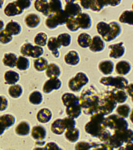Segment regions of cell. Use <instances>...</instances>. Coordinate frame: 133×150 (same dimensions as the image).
I'll return each instance as SVG.
<instances>
[{
    "label": "cell",
    "instance_id": "6da1fadb",
    "mask_svg": "<svg viewBox=\"0 0 133 150\" xmlns=\"http://www.w3.org/2000/svg\"><path fill=\"white\" fill-rule=\"evenodd\" d=\"M99 100H100V93L93 89H88L82 92L79 98V105L85 114L92 115L98 112Z\"/></svg>",
    "mask_w": 133,
    "mask_h": 150
},
{
    "label": "cell",
    "instance_id": "7a4b0ae2",
    "mask_svg": "<svg viewBox=\"0 0 133 150\" xmlns=\"http://www.w3.org/2000/svg\"><path fill=\"white\" fill-rule=\"evenodd\" d=\"M106 122H105V117L102 113L97 112L91 115L89 122H87L85 124V132L88 134H90L91 136L94 137H99L102 132H104L106 130Z\"/></svg>",
    "mask_w": 133,
    "mask_h": 150
},
{
    "label": "cell",
    "instance_id": "3957f363",
    "mask_svg": "<svg viewBox=\"0 0 133 150\" xmlns=\"http://www.w3.org/2000/svg\"><path fill=\"white\" fill-rule=\"evenodd\" d=\"M114 108H116V103L113 100L109 90H105L104 92L100 93L98 112L102 113L103 115H109Z\"/></svg>",
    "mask_w": 133,
    "mask_h": 150
},
{
    "label": "cell",
    "instance_id": "277c9868",
    "mask_svg": "<svg viewBox=\"0 0 133 150\" xmlns=\"http://www.w3.org/2000/svg\"><path fill=\"white\" fill-rule=\"evenodd\" d=\"M106 126L109 127L112 130H121L128 129V123L124 118H121L117 114L109 115L107 118H105Z\"/></svg>",
    "mask_w": 133,
    "mask_h": 150
},
{
    "label": "cell",
    "instance_id": "5b68a950",
    "mask_svg": "<svg viewBox=\"0 0 133 150\" xmlns=\"http://www.w3.org/2000/svg\"><path fill=\"white\" fill-rule=\"evenodd\" d=\"M100 83L104 84L105 86H112L115 89H122L124 90L128 85V82L124 77L117 76V77H103L100 79Z\"/></svg>",
    "mask_w": 133,
    "mask_h": 150
},
{
    "label": "cell",
    "instance_id": "8992f818",
    "mask_svg": "<svg viewBox=\"0 0 133 150\" xmlns=\"http://www.w3.org/2000/svg\"><path fill=\"white\" fill-rule=\"evenodd\" d=\"M88 83V78L84 73L79 72L73 78H71L68 82V86L72 91H79L82 86Z\"/></svg>",
    "mask_w": 133,
    "mask_h": 150
},
{
    "label": "cell",
    "instance_id": "52a82bcc",
    "mask_svg": "<svg viewBox=\"0 0 133 150\" xmlns=\"http://www.w3.org/2000/svg\"><path fill=\"white\" fill-rule=\"evenodd\" d=\"M114 136L117 138L118 141L121 143H132L133 140V132L130 129H121L114 130Z\"/></svg>",
    "mask_w": 133,
    "mask_h": 150
},
{
    "label": "cell",
    "instance_id": "ba28073f",
    "mask_svg": "<svg viewBox=\"0 0 133 150\" xmlns=\"http://www.w3.org/2000/svg\"><path fill=\"white\" fill-rule=\"evenodd\" d=\"M120 32H121L120 26L115 22H111L109 24V29H108L106 35L104 36V37H102V40L111 41V40L115 39V38L120 34Z\"/></svg>",
    "mask_w": 133,
    "mask_h": 150
},
{
    "label": "cell",
    "instance_id": "9c48e42d",
    "mask_svg": "<svg viewBox=\"0 0 133 150\" xmlns=\"http://www.w3.org/2000/svg\"><path fill=\"white\" fill-rule=\"evenodd\" d=\"M64 12L67 14L68 17H74V16H77L81 13V7L72 1H66Z\"/></svg>",
    "mask_w": 133,
    "mask_h": 150
},
{
    "label": "cell",
    "instance_id": "30bf717a",
    "mask_svg": "<svg viewBox=\"0 0 133 150\" xmlns=\"http://www.w3.org/2000/svg\"><path fill=\"white\" fill-rule=\"evenodd\" d=\"M81 5L85 9H91L93 11H100L102 9L101 0H81Z\"/></svg>",
    "mask_w": 133,
    "mask_h": 150
},
{
    "label": "cell",
    "instance_id": "8fae6325",
    "mask_svg": "<svg viewBox=\"0 0 133 150\" xmlns=\"http://www.w3.org/2000/svg\"><path fill=\"white\" fill-rule=\"evenodd\" d=\"M76 19V22H77V25H78L79 28H82V29H88L90 28L91 26V19H90V16L88 15L87 13H81L77 15Z\"/></svg>",
    "mask_w": 133,
    "mask_h": 150
},
{
    "label": "cell",
    "instance_id": "7c38bea8",
    "mask_svg": "<svg viewBox=\"0 0 133 150\" xmlns=\"http://www.w3.org/2000/svg\"><path fill=\"white\" fill-rule=\"evenodd\" d=\"M61 87V81L58 78H52L47 80L43 85V92L49 93L52 90H57Z\"/></svg>",
    "mask_w": 133,
    "mask_h": 150
},
{
    "label": "cell",
    "instance_id": "4fadbf2b",
    "mask_svg": "<svg viewBox=\"0 0 133 150\" xmlns=\"http://www.w3.org/2000/svg\"><path fill=\"white\" fill-rule=\"evenodd\" d=\"M89 48L92 52L102 51L104 49V41L101 39L100 36H94L93 38H91Z\"/></svg>",
    "mask_w": 133,
    "mask_h": 150
},
{
    "label": "cell",
    "instance_id": "5bb4252c",
    "mask_svg": "<svg viewBox=\"0 0 133 150\" xmlns=\"http://www.w3.org/2000/svg\"><path fill=\"white\" fill-rule=\"evenodd\" d=\"M62 103L66 107H70V106L78 105L79 104V98L75 96L72 93H64L61 97Z\"/></svg>",
    "mask_w": 133,
    "mask_h": 150
},
{
    "label": "cell",
    "instance_id": "9a60e30c",
    "mask_svg": "<svg viewBox=\"0 0 133 150\" xmlns=\"http://www.w3.org/2000/svg\"><path fill=\"white\" fill-rule=\"evenodd\" d=\"M109 49H110L109 55H110V57H112V58H120L125 52V48L123 46L122 42L117 43V44L110 45Z\"/></svg>",
    "mask_w": 133,
    "mask_h": 150
},
{
    "label": "cell",
    "instance_id": "2e32d148",
    "mask_svg": "<svg viewBox=\"0 0 133 150\" xmlns=\"http://www.w3.org/2000/svg\"><path fill=\"white\" fill-rule=\"evenodd\" d=\"M109 92L112 96L113 100L115 101V103H123L125 102L127 98L126 91L122 90V89H113V90H109Z\"/></svg>",
    "mask_w": 133,
    "mask_h": 150
},
{
    "label": "cell",
    "instance_id": "e0dca14e",
    "mask_svg": "<svg viewBox=\"0 0 133 150\" xmlns=\"http://www.w3.org/2000/svg\"><path fill=\"white\" fill-rule=\"evenodd\" d=\"M31 136L33 137L35 140H43L46 136V130L43 126L41 125H38V126H34L31 130Z\"/></svg>",
    "mask_w": 133,
    "mask_h": 150
},
{
    "label": "cell",
    "instance_id": "ac0fdd59",
    "mask_svg": "<svg viewBox=\"0 0 133 150\" xmlns=\"http://www.w3.org/2000/svg\"><path fill=\"white\" fill-rule=\"evenodd\" d=\"M14 122H15V118L10 114L0 116V128L2 130H5L7 128H9L11 125L14 124Z\"/></svg>",
    "mask_w": 133,
    "mask_h": 150
},
{
    "label": "cell",
    "instance_id": "d6986e66",
    "mask_svg": "<svg viewBox=\"0 0 133 150\" xmlns=\"http://www.w3.org/2000/svg\"><path fill=\"white\" fill-rule=\"evenodd\" d=\"M4 13H5V15L7 16H15V15H18V14L22 13V10L16 5L15 2H10V3L6 5Z\"/></svg>",
    "mask_w": 133,
    "mask_h": 150
},
{
    "label": "cell",
    "instance_id": "ffe728a7",
    "mask_svg": "<svg viewBox=\"0 0 133 150\" xmlns=\"http://www.w3.org/2000/svg\"><path fill=\"white\" fill-rule=\"evenodd\" d=\"M51 116H52V113L51 111L47 108H42L41 110H39L37 112V120L41 123H47L51 119Z\"/></svg>",
    "mask_w": 133,
    "mask_h": 150
},
{
    "label": "cell",
    "instance_id": "44dd1931",
    "mask_svg": "<svg viewBox=\"0 0 133 150\" xmlns=\"http://www.w3.org/2000/svg\"><path fill=\"white\" fill-rule=\"evenodd\" d=\"M5 31L8 32L11 36L12 35H17L20 33L21 31V26L19 25L17 22H14V21H10L9 23H7Z\"/></svg>",
    "mask_w": 133,
    "mask_h": 150
},
{
    "label": "cell",
    "instance_id": "7402d4cb",
    "mask_svg": "<svg viewBox=\"0 0 133 150\" xmlns=\"http://www.w3.org/2000/svg\"><path fill=\"white\" fill-rule=\"evenodd\" d=\"M130 64L127 61H119L115 66V70L119 75H125L130 71Z\"/></svg>",
    "mask_w": 133,
    "mask_h": 150
},
{
    "label": "cell",
    "instance_id": "603a6c76",
    "mask_svg": "<svg viewBox=\"0 0 133 150\" xmlns=\"http://www.w3.org/2000/svg\"><path fill=\"white\" fill-rule=\"evenodd\" d=\"M4 79H5L6 84L14 85L19 80V74L15 71H6L4 74Z\"/></svg>",
    "mask_w": 133,
    "mask_h": 150
},
{
    "label": "cell",
    "instance_id": "cb8c5ba5",
    "mask_svg": "<svg viewBox=\"0 0 133 150\" xmlns=\"http://www.w3.org/2000/svg\"><path fill=\"white\" fill-rule=\"evenodd\" d=\"M47 46L49 48L50 51H52L53 55L55 57H58L59 56V53H58V48L60 47V44L58 43L57 39L55 37H51L49 38L47 41Z\"/></svg>",
    "mask_w": 133,
    "mask_h": 150
},
{
    "label": "cell",
    "instance_id": "d4e9b609",
    "mask_svg": "<svg viewBox=\"0 0 133 150\" xmlns=\"http://www.w3.org/2000/svg\"><path fill=\"white\" fill-rule=\"evenodd\" d=\"M46 75L50 79L57 78L60 75V69L56 64H48L46 68Z\"/></svg>",
    "mask_w": 133,
    "mask_h": 150
},
{
    "label": "cell",
    "instance_id": "484cf974",
    "mask_svg": "<svg viewBox=\"0 0 133 150\" xmlns=\"http://www.w3.org/2000/svg\"><path fill=\"white\" fill-rule=\"evenodd\" d=\"M35 9L37 11L41 12L43 15L49 16V11H48V2L43 1V0H37L34 3Z\"/></svg>",
    "mask_w": 133,
    "mask_h": 150
},
{
    "label": "cell",
    "instance_id": "4316f807",
    "mask_svg": "<svg viewBox=\"0 0 133 150\" xmlns=\"http://www.w3.org/2000/svg\"><path fill=\"white\" fill-rule=\"evenodd\" d=\"M64 60L67 64L69 65H76L78 64L79 62V56H78V53L76 51H69L65 55Z\"/></svg>",
    "mask_w": 133,
    "mask_h": 150
},
{
    "label": "cell",
    "instance_id": "83f0119b",
    "mask_svg": "<svg viewBox=\"0 0 133 150\" xmlns=\"http://www.w3.org/2000/svg\"><path fill=\"white\" fill-rule=\"evenodd\" d=\"M65 132V137H66L67 140H69L70 142H75L78 140L79 137V130L76 129V128H69V129H66Z\"/></svg>",
    "mask_w": 133,
    "mask_h": 150
},
{
    "label": "cell",
    "instance_id": "f1b7e54d",
    "mask_svg": "<svg viewBox=\"0 0 133 150\" xmlns=\"http://www.w3.org/2000/svg\"><path fill=\"white\" fill-rule=\"evenodd\" d=\"M81 107L80 105H74V106H70V107L66 108V114L68 115V117L70 118H77L78 116H80L81 114Z\"/></svg>",
    "mask_w": 133,
    "mask_h": 150
},
{
    "label": "cell",
    "instance_id": "f546056e",
    "mask_svg": "<svg viewBox=\"0 0 133 150\" xmlns=\"http://www.w3.org/2000/svg\"><path fill=\"white\" fill-rule=\"evenodd\" d=\"M51 131L54 133V134H57V135H60V134H62V133H64L65 128L63 126V123H62L61 119H56L52 123Z\"/></svg>",
    "mask_w": 133,
    "mask_h": 150
},
{
    "label": "cell",
    "instance_id": "4dcf8cb0",
    "mask_svg": "<svg viewBox=\"0 0 133 150\" xmlns=\"http://www.w3.org/2000/svg\"><path fill=\"white\" fill-rule=\"evenodd\" d=\"M40 18L35 14H29L25 17V23L29 28H34L39 24Z\"/></svg>",
    "mask_w": 133,
    "mask_h": 150
},
{
    "label": "cell",
    "instance_id": "1f68e13d",
    "mask_svg": "<svg viewBox=\"0 0 133 150\" xmlns=\"http://www.w3.org/2000/svg\"><path fill=\"white\" fill-rule=\"evenodd\" d=\"M90 41H91V37H90V35L87 34V33H81V34L78 36V38H77V42H78L79 46L82 48L89 47Z\"/></svg>",
    "mask_w": 133,
    "mask_h": 150
},
{
    "label": "cell",
    "instance_id": "d6a6232c",
    "mask_svg": "<svg viewBox=\"0 0 133 150\" xmlns=\"http://www.w3.org/2000/svg\"><path fill=\"white\" fill-rule=\"evenodd\" d=\"M99 70L105 75H109L113 71V63L111 61H102L99 64Z\"/></svg>",
    "mask_w": 133,
    "mask_h": 150
},
{
    "label": "cell",
    "instance_id": "836d02e7",
    "mask_svg": "<svg viewBox=\"0 0 133 150\" xmlns=\"http://www.w3.org/2000/svg\"><path fill=\"white\" fill-rule=\"evenodd\" d=\"M59 10H61V2L59 0H52L48 2V11H49V16L53 15Z\"/></svg>",
    "mask_w": 133,
    "mask_h": 150
},
{
    "label": "cell",
    "instance_id": "e575fe53",
    "mask_svg": "<svg viewBox=\"0 0 133 150\" xmlns=\"http://www.w3.org/2000/svg\"><path fill=\"white\" fill-rule=\"evenodd\" d=\"M17 57L14 53H7L3 57V64L8 67H14L16 64Z\"/></svg>",
    "mask_w": 133,
    "mask_h": 150
},
{
    "label": "cell",
    "instance_id": "d590c367",
    "mask_svg": "<svg viewBox=\"0 0 133 150\" xmlns=\"http://www.w3.org/2000/svg\"><path fill=\"white\" fill-rule=\"evenodd\" d=\"M48 62L45 58H36L34 60V68L37 70V71H44L47 68Z\"/></svg>",
    "mask_w": 133,
    "mask_h": 150
},
{
    "label": "cell",
    "instance_id": "8d00e7d4",
    "mask_svg": "<svg viewBox=\"0 0 133 150\" xmlns=\"http://www.w3.org/2000/svg\"><path fill=\"white\" fill-rule=\"evenodd\" d=\"M53 17L55 18V20H56V22L58 25H62V24H64L65 22H66V20L68 19V16H67V14L65 13L64 10H59L58 12H56V13L53 14Z\"/></svg>",
    "mask_w": 133,
    "mask_h": 150
},
{
    "label": "cell",
    "instance_id": "74e56055",
    "mask_svg": "<svg viewBox=\"0 0 133 150\" xmlns=\"http://www.w3.org/2000/svg\"><path fill=\"white\" fill-rule=\"evenodd\" d=\"M15 131L18 135H27L30 132V127L27 122H20L16 127Z\"/></svg>",
    "mask_w": 133,
    "mask_h": 150
},
{
    "label": "cell",
    "instance_id": "f35d334b",
    "mask_svg": "<svg viewBox=\"0 0 133 150\" xmlns=\"http://www.w3.org/2000/svg\"><path fill=\"white\" fill-rule=\"evenodd\" d=\"M9 95L13 98H18L21 96L22 94V88H21L20 85H17V84H14V85H11L9 87Z\"/></svg>",
    "mask_w": 133,
    "mask_h": 150
},
{
    "label": "cell",
    "instance_id": "ab89813d",
    "mask_svg": "<svg viewBox=\"0 0 133 150\" xmlns=\"http://www.w3.org/2000/svg\"><path fill=\"white\" fill-rule=\"evenodd\" d=\"M119 21L121 23H128L130 25L133 24V12L132 11H124L120 15Z\"/></svg>",
    "mask_w": 133,
    "mask_h": 150
},
{
    "label": "cell",
    "instance_id": "60d3db41",
    "mask_svg": "<svg viewBox=\"0 0 133 150\" xmlns=\"http://www.w3.org/2000/svg\"><path fill=\"white\" fill-rule=\"evenodd\" d=\"M15 66L19 70H26L29 67V60L24 56H19L17 57V60H16Z\"/></svg>",
    "mask_w": 133,
    "mask_h": 150
},
{
    "label": "cell",
    "instance_id": "b9f144b4",
    "mask_svg": "<svg viewBox=\"0 0 133 150\" xmlns=\"http://www.w3.org/2000/svg\"><path fill=\"white\" fill-rule=\"evenodd\" d=\"M29 102L34 104V105H38L42 102V95L38 91H33L32 93L29 95Z\"/></svg>",
    "mask_w": 133,
    "mask_h": 150
},
{
    "label": "cell",
    "instance_id": "7bdbcfd3",
    "mask_svg": "<svg viewBox=\"0 0 133 150\" xmlns=\"http://www.w3.org/2000/svg\"><path fill=\"white\" fill-rule=\"evenodd\" d=\"M34 42L36 44V46H44L47 43V35L45 33H38L34 38Z\"/></svg>",
    "mask_w": 133,
    "mask_h": 150
},
{
    "label": "cell",
    "instance_id": "ee69618b",
    "mask_svg": "<svg viewBox=\"0 0 133 150\" xmlns=\"http://www.w3.org/2000/svg\"><path fill=\"white\" fill-rule=\"evenodd\" d=\"M117 115L120 116L121 118H126L129 116L130 113V107L128 105H119L117 107Z\"/></svg>",
    "mask_w": 133,
    "mask_h": 150
},
{
    "label": "cell",
    "instance_id": "f6af8a7d",
    "mask_svg": "<svg viewBox=\"0 0 133 150\" xmlns=\"http://www.w3.org/2000/svg\"><path fill=\"white\" fill-rule=\"evenodd\" d=\"M58 43L60 44V46H68L70 44V41H71V37H70L69 34H67V33H62V34H60L58 37L56 38Z\"/></svg>",
    "mask_w": 133,
    "mask_h": 150
},
{
    "label": "cell",
    "instance_id": "bcb514c9",
    "mask_svg": "<svg viewBox=\"0 0 133 150\" xmlns=\"http://www.w3.org/2000/svg\"><path fill=\"white\" fill-rule=\"evenodd\" d=\"M108 29H109V24L105 22H99L97 24V32L99 35H101L102 37H104L107 33Z\"/></svg>",
    "mask_w": 133,
    "mask_h": 150
},
{
    "label": "cell",
    "instance_id": "7dc6e473",
    "mask_svg": "<svg viewBox=\"0 0 133 150\" xmlns=\"http://www.w3.org/2000/svg\"><path fill=\"white\" fill-rule=\"evenodd\" d=\"M65 24H66L67 28H68L70 31H76L77 29H79L78 25H77L75 17H68Z\"/></svg>",
    "mask_w": 133,
    "mask_h": 150
},
{
    "label": "cell",
    "instance_id": "c3c4849f",
    "mask_svg": "<svg viewBox=\"0 0 133 150\" xmlns=\"http://www.w3.org/2000/svg\"><path fill=\"white\" fill-rule=\"evenodd\" d=\"M11 40H12V36L8 32H6L5 29H2L0 31V42L6 44V43L10 42Z\"/></svg>",
    "mask_w": 133,
    "mask_h": 150
},
{
    "label": "cell",
    "instance_id": "681fc988",
    "mask_svg": "<svg viewBox=\"0 0 133 150\" xmlns=\"http://www.w3.org/2000/svg\"><path fill=\"white\" fill-rule=\"evenodd\" d=\"M32 46L33 45H31L30 43H25V44H23L22 47H21V49H20L21 54H22L24 57L30 56L31 50H32Z\"/></svg>",
    "mask_w": 133,
    "mask_h": 150
},
{
    "label": "cell",
    "instance_id": "f907efd6",
    "mask_svg": "<svg viewBox=\"0 0 133 150\" xmlns=\"http://www.w3.org/2000/svg\"><path fill=\"white\" fill-rule=\"evenodd\" d=\"M62 120V123H63V126L65 129H69V128H74L75 126V120L73 118H70V117H66V118H63Z\"/></svg>",
    "mask_w": 133,
    "mask_h": 150
},
{
    "label": "cell",
    "instance_id": "816d5d0a",
    "mask_svg": "<svg viewBox=\"0 0 133 150\" xmlns=\"http://www.w3.org/2000/svg\"><path fill=\"white\" fill-rule=\"evenodd\" d=\"M43 49H42V47H40V46H32V50H31V55L30 56L31 57H33V58H39L41 55L43 54Z\"/></svg>",
    "mask_w": 133,
    "mask_h": 150
},
{
    "label": "cell",
    "instance_id": "f5cc1de1",
    "mask_svg": "<svg viewBox=\"0 0 133 150\" xmlns=\"http://www.w3.org/2000/svg\"><path fill=\"white\" fill-rule=\"evenodd\" d=\"M92 147H93L92 150H113V148L108 143H102V144L92 143L91 144V148Z\"/></svg>",
    "mask_w": 133,
    "mask_h": 150
},
{
    "label": "cell",
    "instance_id": "db71d44e",
    "mask_svg": "<svg viewBox=\"0 0 133 150\" xmlns=\"http://www.w3.org/2000/svg\"><path fill=\"white\" fill-rule=\"evenodd\" d=\"M46 26L48 28H50V29H54V28H56L57 26H58V24L56 22V20H55V18L53 17V16H48V18H47V20H46Z\"/></svg>",
    "mask_w": 133,
    "mask_h": 150
},
{
    "label": "cell",
    "instance_id": "11a10c76",
    "mask_svg": "<svg viewBox=\"0 0 133 150\" xmlns=\"http://www.w3.org/2000/svg\"><path fill=\"white\" fill-rule=\"evenodd\" d=\"M90 148L91 144L88 142H79L75 146V150H90Z\"/></svg>",
    "mask_w": 133,
    "mask_h": 150
},
{
    "label": "cell",
    "instance_id": "9f6ffc18",
    "mask_svg": "<svg viewBox=\"0 0 133 150\" xmlns=\"http://www.w3.org/2000/svg\"><path fill=\"white\" fill-rule=\"evenodd\" d=\"M15 3L22 11H23V9L30 6V1H29V0H17V1H15Z\"/></svg>",
    "mask_w": 133,
    "mask_h": 150
},
{
    "label": "cell",
    "instance_id": "6f0895ef",
    "mask_svg": "<svg viewBox=\"0 0 133 150\" xmlns=\"http://www.w3.org/2000/svg\"><path fill=\"white\" fill-rule=\"evenodd\" d=\"M110 136H111L110 132H108L107 130H105L104 132H102V134H101L100 136L98 137V138L100 139L101 141L103 142V143H108V140H109Z\"/></svg>",
    "mask_w": 133,
    "mask_h": 150
},
{
    "label": "cell",
    "instance_id": "680465c9",
    "mask_svg": "<svg viewBox=\"0 0 133 150\" xmlns=\"http://www.w3.org/2000/svg\"><path fill=\"white\" fill-rule=\"evenodd\" d=\"M44 150H62L61 148L58 147V145L54 142H49V143L45 144V146L43 147Z\"/></svg>",
    "mask_w": 133,
    "mask_h": 150
},
{
    "label": "cell",
    "instance_id": "91938a15",
    "mask_svg": "<svg viewBox=\"0 0 133 150\" xmlns=\"http://www.w3.org/2000/svg\"><path fill=\"white\" fill-rule=\"evenodd\" d=\"M7 107V99L3 96H0V111L5 110Z\"/></svg>",
    "mask_w": 133,
    "mask_h": 150
},
{
    "label": "cell",
    "instance_id": "94428289",
    "mask_svg": "<svg viewBox=\"0 0 133 150\" xmlns=\"http://www.w3.org/2000/svg\"><path fill=\"white\" fill-rule=\"evenodd\" d=\"M117 150H133V145H132V143H127V145L125 147L121 146Z\"/></svg>",
    "mask_w": 133,
    "mask_h": 150
},
{
    "label": "cell",
    "instance_id": "6125c7cd",
    "mask_svg": "<svg viewBox=\"0 0 133 150\" xmlns=\"http://www.w3.org/2000/svg\"><path fill=\"white\" fill-rule=\"evenodd\" d=\"M131 88H132V85H131V84H130V85H127V86H126V88H125V89H127V92H128V94H129V96H132Z\"/></svg>",
    "mask_w": 133,
    "mask_h": 150
},
{
    "label": "cell",
    "instance_id": "be15d7a7",
    "mask_svg": "<svg viewBox=\"0 0 133 150\" xmlns=\"http://www.w3.org/2000/svg\"><path fill=\"white\" fill-rule=\"evenodd\" d=\"M3 26H4L3 21H2V20H0V30H2V29H3Z\"/></svg>",
    "mask_w": 133,
    "mask_h": 150
},
{
    "label": "cell",
    "instance_id": "e7e4bbea",
    "mask_svg": "<svg viewBox=\"0 0 133 150\" xmlns=\"http://www.w3.org/2000/svg\"><path fill=\"white\" fill-rule=\"evenodd\" d=\"M34 150H44V148L43 147H36V148H34Z\"/></svg>",
    "mask_w": 133,
    "mask_h": 150
}]
</instances>
